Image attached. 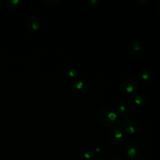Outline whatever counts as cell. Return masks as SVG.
Returning <instances> with one entry per match:
<instances>
[{"label":"cell","instance_id":"cell-1","mask_svg":"<svg viewBox=\"0 0 160 160\" xmlns=\"http://www.w3.org/2000/svg\"><path fill=\"white\" fill-rule=\"evenodd\" d=\"M97 120L104 127H112L117 120V113L109 106H101L97 112Z\"/></svg>","mask_w":160,"mask_h":160},{"label":"cell","instance_id":"cell-2","mask_svg":"<svg viewBox=\"0 0 160 160\" xmlns=\"http://www.w3.org/2000/svg\"><path fill=\"white\" fill-rule=\"evenodd\" d=\"M90 89V83L87 79L80 78L72 84L70 91L77 96H82L88 92Z\"/></svg>","mask_w":160,"mask_h":160},{"label":"cell","instance_id":"cell-3","mask_svg":"<svg viewBox=\"0 0 160 160\" xmlns=\"http://www.w3.org/2000/svg\"><path fill=\"white\" fill-rule=\"evenodd\" d=\"M125 153L129 159H139L142 154V145L137 141H130L125 146Z\"/></svg>","mask_w":160,"mask_h":160},{"label":"cell","instance_id":"cell-4","mask_svg":"<svg viewBox=\"0 0 160 160\" xmlns=\"http://www.w3.org/2000/svg\"><path fill=\"white\" fill-rule=\"evenodd\" d=\"M140 87V81L134 78H128L120 82V88L123 93L134 94Z\"/></svg>","mask_w":160,"mask_h":160},{"label":"cell","instance_id":"cell-5","mask_svg":"<svg viewBox=\"0 0 160 160\" xmlns=\"http://www.w3.org/2000/svg\"><path fill=\"white\" fill-rule=\"evenodd\" d=\"M119 127L123 133L128 134H134L138 131L139 124L133 119H124L120 122Z\"/></svg>","mask_w":160,"mask_h":160},{"label":"cell","instance_id":"cell-6","mask_svg":"<svg viewBox=\"0 0 160 160\" xmlns=\"http://www.w3.org/2000/svg\"><path fill=\"white\" fill-rule=\"evenodd\" d=\"M123 135H124V133L120 129V127L116 126L109 131L107 138L109 143L112 144V145H119L123 142Z\"/></svg>","mask_w":160,"mask_h":160},{"label":"cell","instance_id":"cell-7","mask_svg":"<svg viewBox=\"0 0 160 160\" xmlns=\"http://www.w3.org/2000/svg\"><path fill=\"white\" fill-rule=\"evenodd\" d=\"M42 26V20L38 16L31 15L27 19V27L30 31L36 32L38 31Z\"/></svg>","mask_w":160,"mask_h":160},{"label":"cell","instance_id":"cell-8","mask_svg":"<svg viewBox=\"0 0 160 160\" xmlns=\"http://www.w3.org/2000/svg\"><path fill=\"white\" fill-rule=\"evenodd\" d=\"M143 51V45L139 41H133L128 46V54L132 57L139 56Z\"/></svg>","mask_w":160,"mask_h":160},{"label":"cell","instance_id":"cell-9","mask_svg":"<svg viewBox=\"0 0 160 160\" xmlns=\"http://www.w3.org/2000/svg\"><path fill=\"white\" fill-rule=\"evenodd\" d=\"M78 156L82 160H92L95 158V152L93 149L87 146H83L78 150Z\"/></svg>","mask_w":160,"mask_h":160},{"label":"cell","instance_id":"cell-10","mask_svg":"<svg viewBox=\"0 0 160 160\" xmlns=\"http://www.w3.org/2000/svg\"><path fill=\"white\" fill-rule=\"evenodd\" d=\"M130 103L136 107H142L145 104V99L140 94L134 93L130 97Z\"/></svg>","mask_w":160,"mask_h":160},{"label":"cell","instance_id":"cell-11","mask_svg":"<svg viewBox=\"0 0 160 160\" xmlns=\"http://www.w3.org/2000/svg\"><path fill=\"white\" fill-rule=\"evenodd\" d=\"M153 77H154V73L150 70H144L142 73V75H141V78H142V81H144L145 82H148L151 80H152Z\"/></svg>","mask_w":160,"mask_h":160},{"label":"cell","instance_id":"cell-12","mask_svg":"<svg viewBox=\"0 0 160 160\" xmlns=\"http://www.w3.org/2000/svg\"><path fill=\"white\" fill-rule=\"evenodd\" d=\"M117 113L122 118H126L128 117V113H129V109L124 105H120L117 107Z\"/></svg>","mask_w":160,"mask_h":160},{"label":"cell","instance_id":"cell-13","mask_svg":"<svg viewBox=\"0 0 160 160\" xmlns=\"http://www.w3.org/2000/svg\"><path fill=\"white\" fill-rule=\"evenodd\" d=\"M6 7L9 8V9H15L20 6V0H6L5 2Z\"/></svg>","mask_w":160,"mask_h":160},{"label":"cell","instance_id":"cell-14","mask_svg":"<svg viewBox=\"0 0 160 160\" xmlns=\"http://www.w3.org/2000/svg\"><path fill=\"white\" fill-rule=\"evenodd\" d=\"M67 73L70 78H75V77L78 76V71L74 67H69L67 70Z\"/></svg>","mask_w":160,"mask_h":160},{"label":"cell","instance_id":"cell-15","mask_svg":"<svg viewBox=\"0 0 160 160\" xmlns=\"http://www.w3.org/2000/svg\"><path fill=\"white\" fill-rule=\"evenodd\" d=\"M42 2H44L45 4L46 5H48V6H56L57 4H59V2H60V1L59 0H43L42 1Z\"/></svg>","mask_w":160,"mask_h":160},{"label":"cell","instance_id":"cell-16","mask_svg":"<svg viewBox=\"0 0 160 160\" xmlns=\"http://www.w3.org/2000/svg\"><path fill=\"white\" fill-rule=\"evenodd\" d=\"M89 4V6H96L97 5L99 4V1H97V0H91V1H89L88 2Z\"/></svg>","mask_w":160,"mask_h":160},{"label":"cell","instance_id":"cell-17","mask_svg":"<svg viewBox=\"0 0 160 160\" xmlns=\"http://www.w3.org/2000/svg\"><path fill=\"white\" fill-rule=\"evenodd\" d=\"M111 160H122V159H120V158L117 157V156H115V157H113V158H112V159H111Z\"/></svg>","mask_w":160,"mask_h":160},{"label":"cell","instance_id":"cell-18","mask_svg":"<svg viewBox=\"0 0 160 160\" xmlns=\"http://www.w3.org/2000/svg\"><path fill=\"white\" fill-rule=\"evenodd\" d=\"M158 10H159V13H160V2H159V6H158Z\"/></svg>","mask_w":160,"mask_h":160},{"label":"cell","instance_id":"cell-19","mask_svg":"<svg viewBox=\"0 0 160 160\" xmlns=\"http://www.w3.org/2000/svg\"><path fill=\"white\" fill-rule=\"evenodd\" d=\"M96 160H105V159H102V158H98V159H96Z\"/></svg>","mask_w":160,"mask_h":160},{"label":"cell","instance_id":"cell-20","mask_svg":"<svg viewBox=\"0 0 160 160\" xmlns=\"http://www.w3.org/2000/svg\"><path fill=\"white\" fill-rule=\"evenodd\" d=\"M63 160H72V159H63Z\"/></svg>","mask_w":160,"mask_h":160},{"label":"cell","instance_id":"cell-21","mask_svg":"<svg viewBox=\"0 0 160 160\" xmlns=\"http://www.w3.org/2000/svg\"><path fill=\"white\" fill-rule=\"evenodd\" d=\"M142 160H149V159H142Z\"/></svg>","mask_w":160,"mask_h":160}]
</instances>
